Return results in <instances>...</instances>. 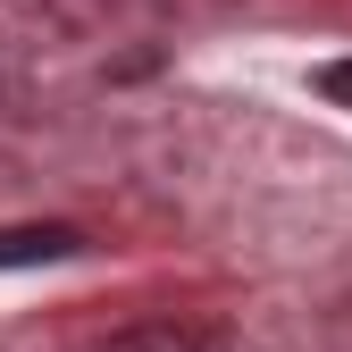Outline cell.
I'll return each mask as SVG.
<instances>
[{"instance_id": "obj_1", "label": "cell", "mask_w": 352, "mask_h": 352, "mask_svg": "<svg viewBox=\"0 0 352 352\" xmlns=\"http://www.w3.org/2000/svg\"><path fill=\"white\" fill-rule=\"evenodd\" d=\"M67 252H84V235L76 227H0V269H51V260H67Z\"/></svg>"}, {"instance_id": "obj_2", "label": "cell", "mask_w": 352, "mask_h": 352, "mask_svg": "<svg viewBox=\"0 0 352 352\" xmlns=\"http://www.w3.org/2000/svg\"><path fill=\"white\" fill-rule=\"evenodd\" d=\"M109 352H201V336H185V327H168V319H143V327H126V336H109Z\"/></svg>"}, {"instance_id": "obj_3", "label": "cell", "mask_w": 352, "mask_h": 352, "mask_svg": "<svg viewBox=\"0 0 352 352\" xmlns=\"http://www.w3.org/2000/svg\"><path fill=\"white\" fill-rule=\"evenodd\" d=\"M311 84H319L327 101H344V109H352V59H327V67H319Z\"/></svg>"}]
</instances>
